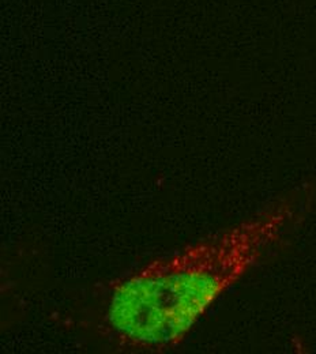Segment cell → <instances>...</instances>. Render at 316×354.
Listing matches in <instances>:
<instances>
[{
	"label": "cell",
	"instance_id": "obj_1",
	"mask_svg": "<svg viewBox=\"0 0 316 354\" xmlns=\"http://www.w3.org/2000/svg\"><path fill=\"white\" fill-rule=\"evenodd\" d=\"M303 199L288 196L255 217L153 261L109 288L104 327L123 349L178 346L199 319L297 223Z\"/></svg>",
	"mask_w": 316,
	"mask_h": 354
}]
</instances>
